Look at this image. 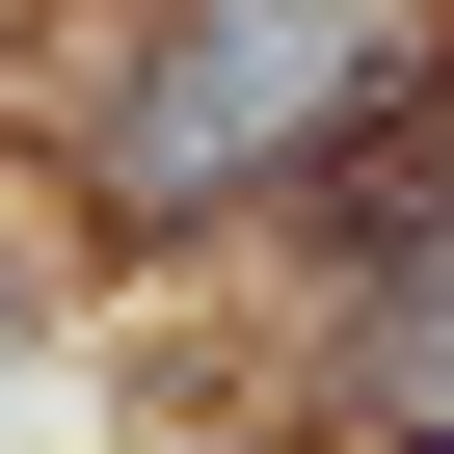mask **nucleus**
I'll return each mask as SVG.
<instances>
[{"label":"nucleus","instance_id":"1","mask_svg":"<svg viewBox=\"0 0 454 454\" xmlns=\"http://www.w3.org/2000/svg\"><path fill=\"white\" fill-rule=\"evenodd\" d=\"M348 107H401V27H374V0H214V27L107 107V187L187 214V187H241L268 134H348Z\"/></svg>","mask_w":454,"mask_h":454}]
</instances>
